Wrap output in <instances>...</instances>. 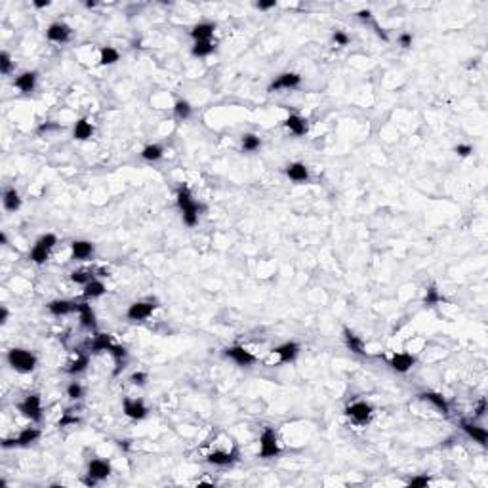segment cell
<instances>
[{
	"label": "cell",
	"mask_w": 488,
	"mask_h": 488,
	"mask_svg": "<svg viewBox=\"0 0 488 488\" xmlns=\"http://www.w3.org/2000/svg\"><path fill=\"white\" fill-rule=\"evenodd\" d=\"M178 206H180L181 216H183V223L189 225V227H195L198 223V214L204 210V206L198 204L197 200L191 197L189 189L185 185H181L178 189Z\"/></svg>",
	"instance_id": "obj_1"
},
{
	"label": "cell",
	"mask_w": 488,
	"mask_h": 488,
	"mask_svg": "<svg viewBox=\"0 0 488 488\" xmlns=\"http://www.w3.org/2000/svg\"><path fill=\"white\" fill-rule=\"evenodd\" d=\"M8 362L14 370L27 374V372L34 370V366H37V357H34L31 351H27V349H19V347H16V349H10L8 351Z\"/></svg>",
	"instance_id": "obj_2"
},
{
	"label": "cell",
	"mask_w": 488,
	"mask_h": 488,
	"mask_svg": "<svg viewBox=\"0 0 488 488\" xmlns=\"http://www.w3.org/2000/svg\"><path fill=\"white\" fill-rule=\"evenodd\" d=\"M281 454L276 433L271 427H265V431L260 437V456L261 458H276Z\"/></svg>",
	"instance_id": "obj_3"
},
{
	"label": "cell",
	"mask_w": 488,
	"mask_h": 488,
	"mask_svg": "<svg viewBox=\"0 0 488 488\" xmlns=\"http://www.w3.org/2000/svg\"><path fill=\"white\" fill-rule=\"evenodd\" d=\"M17 408H19V412H21L25 417H29L31 422H40V420H42V404H40L39 395H29L23 402L17 404Z\"/></svg>",
	"instance_id": "obj_4"
},
{
	"label": "cell",
	"mask_w": 488,
	"mask_h": 488,
	"mask_svg": "<svg viewBox=\"0 0 488 488\" xmlns=\"http://www.w3.org/2000/svg\"><path fill=\"white\" fill-rule=\"evenodd\" d=\"M40 439V431L37 427H27L21 433L14 437V439H4L2 446L4 448H12V446H29L32 442H37Z\"/></svg>",
	"instance_id": "obj_5"
},
{
	"label": "cell",
	"mask_w": 488,
	"mask_h": 488,
	"mask_svg": "<svg viewBox=\"0 0 488 488\" xmlns=\"http://www.w3.org/2000/svg\"><path fill=\"white\" fill-rule=\"evenodd\" d=\"M301 84V77L296 73H284L278 75L271 84H269V92H276V90H290V88H298Z\"/></svg>",
	"instance_id": "obj_6"
},
{
	"label": "cell",
	"mask_w": 488,
	"mask_h": 488,
	"mask_svg": "<svg viewBox=\"0 0 488 488\" xmlns=\"http://www.w3.org/2000/svg\"><path fill=\"white\" fill-rule=\"evenodd\" d=\"M225 357H229L231 361H235L238 366H250L256 362V357H254L248 349H244L240 345H233L225 349Z\"/></svg>",
	"instance_id": "obj_7"
},
{
	"label": "cell",
	"mask_w": 488,
	"mask_h": 488,
	"mask_svg": "<svg viewBox=\"0 0 488 488\" xmlns=\"http://www.w3.org/2000/svg\"><path fill=\"white\" fill-rule=\"evenodd\" d=\"M345 414L349 417H353L357 424H366L372 416V406L368 402H355V404L347 406Z\"/></svg>",
	"instance_id": "obj_8"
},
{
	"label": "cell",
	"mask_w": 488,
	"mask_h": 488,
	"mask_svg": "<svg viewBox=\"0 0 488 488\" xmlns=\"http://www.w3.org/2000/svg\"><path fill=\"white\" fill-rule=\"evenodd\" d=\"M153 309H155V305L151 301H135L128 307L126 315L130 321H145L153 315Z\"/></svg>",
	"instance_id": "obj_9"
},
{
	"label": "cell",
	"mask_w": 488,
	"mask_h": 488,
	"mask_svg": "<svg viewBox=\"0 0 488 488\" xmlns=\"http://www.w3.org/2000/svg\"><path fill=\"white\" fill-rule=\"evenodd\" d=\"M48 311H50L52 315H55V317L69 315V313L79 311V303L69 301V299H54V301H50V303H48Z\"/></svg>",
	"instance_id": "obj_10"
},
{
	"label": "cell",
	"mask_w": 488,
	"mask_h": 488,
	"mask_svg": "<svg viewBox=\"0 0 488 488\" xmlns=\"http://www.w3.org/2000/svg\"><path fill=\"white\" fill-rule=\"evenodd\" d=\"M71 27L65 23H52L50 27H48L46 31V37L48 40H52V42H67V40L71 39Z\"/></svg>",
	"instance_id": "obj_11"
},
{
	"label": "cell",
	"mask_w": 488,
	"mask_h": 488,
	"mask_svg": "<svg viewBox=\"0 0 488 488\" xmlns=\"http://www.w3.org/2000/svg\"><path fill=\"white\" fill-rule=\"evenodd\" d=\"M124 414L132 420H143L149 414L147 406L143 404V401H132V399H124Z\"/></svg>",
	"instance_id": "obj_12"
},
{
	"label": "cell",
	"mask_w": 488,
	"mask_h": 488,
	"mask_svg": "<svg viewBox=\"0 0 488 488\" xmlns=\"http://www.w3.org/2000/svg\"><path fill=\"white\" fill-rule=\"evenodd\" d=\"M88 475L95 480H103L111 475V465L103 460H92L88 464Z\"/></svg>",
	"instance_id": "obj_13"
},
{
	"label": "cell",
	"mask_w": 488,
	"mask_h": 488,
	"mask_svg": "<svg viewBox=\"0 0 488 488\" xmlns=\"http://www.w3.org/2000/svg\"><path fill=\"white\" fill-rule=\"evenodd\" d=\"M414 362H416V359H414L412 355L399 353V355H393V359L389 361V366H391L395 372H401V374H404V372H408L410 368L414 366Z\"/></svg>",
	"instance_id": "obj_14"
},
{
	"label": "cell",
	"mask_w": 488,
	"mask_h": 488,
	"mask_svg": "<svg viewBox=\"0 0 488 488\" xmlns=\"http://www.w3.org/2000/svg\"><path fill=\"white\" fill-rule=\"evenodd\" d=\"M34 84H37V73L34 71L21 73V75L14 80V86L19 88L23 94H31L32 90H34Z\"/></svg>",
	"instance_id": "obj_15"
},
{
	"label": "cell",
	"mask_w": 488,
	"mask_h": 488,
	"mask_svg": "<svg viewBox=\"0 0 488 488\" xmlns=\"http://www.w3.org/2000/svg\"><path fill=\"white\" fill-rule=\"evenodd\" d=\"M73 260H88L94 254V244L88 240H75L71 244Z\"/></svg>",
	"instance_id": "obj_16"
},
{
	"label": "cell",
	"mask_w": 488,
	"mask_h": 488,
	"mask_svg": "<svg viewBox=\"0 0 488 488\" xmlns=\"http://www.w3.org/2000/svg\"><path fill=\"white\" fill-rule=\"evenodd\" d=\"M462 429H464L465 433L471 437L473 441H477L479 444H482V446H486V441H488V433L484 427H480V425H475V424H467V422H464L462 424Z\"/></svg>",
	"instance_id": "obj_17"
},
{
	"label": "cell",
	"mask_w": 488,
	"mask_h": 488,
	"mask_svg": "<svg viewBox=\"0 0 488 488\" xmlns=\"http://www.w3.org/2000/svg\"><path fill=\"white\" fill-rule=\"evenodd\" d=\"M284 126L290 130L292 134L296 135H305L307 134V120L301 118L299 115H290V117L284 120Z\"/></svg>",
	"instance_id": "obj_18"
},
{
	"label": "cell",
	"mask_w": 488,
	"mask_h": 488,
	"mask_svg": "<svg viewBox=\"0 0 488 488\" xmlns=\"http://www.w3.org/2000/svg\"><path fill=\"white\" fill-rule=\"evenodd\" d=\"M214 31H216V25L214 23H198L193 27L191 31V37L195 39V42H206L214 37Z\"/></svg>",
	"instance_id": "obj_19"
},
{
	"label": "cell",
	"mask_w": 488,
	"mask_h": 488,
	"mask_svg": "<svg viewBox=\"0 0 488 488\" xmlns=\"http://www.w3.org/2000/svg\"><path fill=\"white\" fill-rule=\"evenodd\" d=\"M236 460V450H233V452H221V450H216V452H212V454H208L206 456V462L212 465H229L233 464Z\"/></svg>",
	"instance_id": "obj_20"
},
{
	"label": "cell",
	"mask_w": 488,
	"mask_h": 488,
	"mask_svg": "<svg viewBox=\"0 0 488 488\" xmlns=\"http://www.w3.org/2000/svg\"><path fill=\"white\" fill-rule=\"evenodd\" d=\"M420 399H422V401H429L435 408L441 412V414H448V410H450L448 402H446V399H444L442 395L433 393V391H425V393H420Z\"/></svg>",
	"instance_id": "obj_21"
},
{
	"label": "cell",
	"mask_w": 488,
	"mask_h": 488,
	"mask_svg": "<svg viewBox=\"0 0 488 488\" xmlns=\"http://www.w3.org/2000/svg\"><path fill=\"white\" fill-rule=\"evenodd\" d=\"M275 353L281 357V361H283V362H292L294 359H296V357H298L299 345H298V343H294V341H286V343H283V345L276 347Z\"/></svg>",
	"instance_id": "obj_22"
},
{
	"label": "cell",
	"mask_w": 488,
	"mask_h": 488,
	"mask_svg": "<svg viewBox=\"0 0 488 488\" xmlns=\"http://www.w3.org/2000/svg\"><path fill=\"white\" fill-rule=\"evenodd\" d=\"M343 338H345L347 349H351V351L357 355H366V351H364V341H362L355 332H351L349 328H343Z\"/></svg>",
	"instance_id": "obj_23"
},
{
	"label": "cell",
	"mask_w": 488,
	"mask_h": 488,
	"mask_svg": "<svg viewBox=\"0 0 488 488\" xmlns=\"http://www.w3.org/2000/svg\"><path fill=\"white\" fill-rule=\"evenodd\" d=\"M286 176L290 178L292 181H298V183H301V181H307L309 180V170L305 164H301V162H294V164L286 166Z\"/></svg>",
	"instance_id": "obj_24"
},
{
	"label": "cell",
	"mask_w": 488,
	"mask_h": 488,
	"mask_svg": "<svg viewBox=\"0 0 488 488\" xmlns=\"http://www.w3.org/2000/svg\"><path fill=\"white\" fill-rule=\"evenodd\" d=\"M2 202H4V208H6L8 212H16V210H19V206H21L19 193H17L14 187H8V189L4 191V195H2Z\"/></svg>",
	"instance_id": "obj_25"
},
{
	"label": "cell",
	"mask_w": 488,
	"mask_h": 488,
	"mask_svg": "<svg viewBox=\"0 0 488 488\" xmlns=\"http://www.w3.org/2000/svg\"><path fill=\"white\" fill-rule=\"evenodd\" d=\"M92 134H94V126L88 122L86 118H80V120H77V124H75V130H73V135H75V140H80V142H84V140H90L92 137Z\"/></svg>",
	"instance_id": "obj_26"
},
{
	"label": "cell",
	"mask_w": 488,
	"mask_h": 488,
	"mask_svg": "<svg viewBox=\"0 0 488 488\" xmlns=\"http://www.w3.org/2000/svg\"><path fill=\"white\" fill-rule=\"evenodd\" d=\"M77 313L80 315V324L84 328H95V313L88 303H79V311Z\"/></svg>",
	"instance_id": "obj_27"
},
{
	"label": "cell",
	"mask_w": 488,
	"mask_h": 488,
	"mask_svg": "<svg viewBox=\"0 0 488 488\" xmlns=\"http://www.w3.org/2000/svg\"><path fill=\"white\" fill-rule=\"evenodd\" d=\"M105 290H107V288H105V284H103L101 281H95V278H94V281H90V283L84 286V298H86V299L99 298V296H103V294H105Z\"/></svg>",
	"instance_id": "obj_28"
},
{
	"label": "cell",
	"mask_w": 488,
	"mask_h": 488,
	"mask_svg": "<svg viewBox=\"0 0 488 488\" xmlns=\"http://www.w3.org/2000/svg\"><path fill=\"white\" fill-rule=\"evenodd\" d=\"M113 345V339L109 334H95L94 341H92V353H99V351H109Z\"/></svg>",
	"instance_id": "obj_29"
},
{
	"label": "cell",
	"mask_w": 488,
	"mask_h": 488,
	"mask_svg": "<svg viewBox=\"0 0 488 488\" xmlns=\"http://www.w3.org/2000/svg\"><path fill=\"white\" fill-rule=\"evenodd\" d=\"M118 59H120V54H118L115 48H111V46L101 48V52H99V63L101 65H113V63H117Z\"/></svg>",
	"instance_id": "obj_30"
},
{
	"label": "cell",
	"mask_w": 488,
	"mask_h": 488,
	"mask_svg": "<svg viewBox=\"0 0 488 488\" xmlns=\"http://www.w3.org/2000/svg\"><path fill=\"white\" fill-rule=\"evenodd\" d=\"M48 258H50V248H46V246H42V244H34V248L31 250V260L34 261V263H39V265H42V263H46Z\"/></svg>",
	"instance_id": "obj_31"
},
{
	"label": "cell",
	"mask_w": 488,
	"mask_h": 488,
	"mask_svg": "<svg viewBox=\"0 0 488 488\" xmlns=\"http://www.w3.org/2000/svg\"><path fill=\"white\" fill-rule=\"evenodd\" d=\"M162 155H164V149H162L160 145H157V143L147 145V147L142 151V157L145 158V160H149V162H153V160H160Z\"/></svg>",
	"instance_id": "obj_32"
},
{
	"label": "cell",
	"mask_w": 488,
	"mask_h": 488,
	"mask_svg": "<svg viewBox=\"0 0 488 488\" xmlns=\"http://www.w3.org/2000/svg\"><path fill=\"white\" fill-rule=\"evenodd\" d=\"M214 50H216V46H214L210 40H206V42H195V46H193V55L195 57H206V55L214 54Z\"/></svg>",
	"instance_id": "obj_33"
},
{
	"label": "cell",
	"mask_w": 488,
	"mask_h": 488,
	"mask_svg": "<svg viewBox=\"0 0 488 488\" xmlns=\"http://www.w3.org/2000/svg\"><path fill=\"white\" fill-rule=\"evenodd\" d=\"M71 281L77 284H84L86 286L90 281H94V271H88V269H77L71 273Z\"/></svg>",
	"instance_id": "obj_34"
},
{
	"label": "cell",
	"mask_w": 488,
	"mask_h": 488,
	"mask_svg": "<svg viewBox=\"0 0 488 488\" xmlns=\"http://www.w3.org/2000/svg\"><path fill=\"white\" fill-rule=\"evenodd\" d=\"M261 147V142L258 135L254 134H244L242 135V149L248 151V153H252V151H258Z\"/></svg>",
	"instance_id": "obj_35"
},
{
	"label": "cell",
	"mask_w": 488,
	"mask_h": 488,
	"mask_svg": "<svg viewBox=\"0 0 488 488\" xmlns=\"http://www.w3.org/2000/svg\"><path fill=\"white\" fill-rule=\"evenodd\" d=\"M173 113H176V117L178 118H189L191 117V105L189 101H185V99H178L176 101V105H173Z\"/></svg>",
	"instance_id": "obj_36"
},
{
	"label": "cell",
	"mask_w": 488,
	"mask_h": 488,
	"mask_svg": "<svg viewBox=\"0 0 488 488\" xmlns=\"http://www.w3.org/2000/svg\"><path fill=\"white\" fill-rule=\"evenodd\" d=\"M109 353L113 355V359L117 361L118 368H117V370H115V374H118V372H120V364H122V361L126 359V355H128L126 347H122V345H111Z\"/></svg>",
	"instance_id": "obj_37"
},
{
	"label": "cell",
	"mask_w": 488,
	"mask_h": 488,
	"mask_svg": "<svg viewBox=\"0 0 488 488\" xmlns=\"http://www.w3.org/2000/svg\"><path fill=\"white\" fill-rule=\"evenodd\" d=\"M88 366V357L86 355H80V357H77V361H73L71 364H69V368H67V372L69 374H79V372H84Z\"/></svg>",
	"instance_id": "obj_38"
},
{
	"label": "cell",
	"mask_w": 488,
	"mask_h": 488,
	"mask_svg": "<svg viewBox=\"0 0 488 488\" xmlns=\"http://www.w3.org/2000/svg\"><path fill=\"white\" fill-rule=\"evenodd\" d=\"M12 67H14V63H12L10 54L8 52H2V54H0V73H2V75H10V73H12Z\"/></svg>",
	"instance_id": "obj_39"
},
{
	"label": "cell",
	"mask_w": 488,
	"mask_h": 488,
	"mask_svg": "<svg viewBox=\"0 0 488 488\" xmlns=\"http://www.w3.org/2000/svg\"><path fill=\"white\" fill-rule=\"evenodd\" d=\"M67 395H69V399H73V401H79V399L84 397V387L80 386V384H71V386L67 387Z\"/></svg>",
	"instance_id": "obj_40"
},
{
	"label": "cell",
	"mask_w": 488,
	"mask_h": 488,
	"mask_svg": "<svg viewBox=\"0 0 488 488\" xmlns=\"http://www.w3.org/2000/svg\"><path fill=\"white\" fill-rule=\"evenodd\" d=\"M441 299H442V296L437 292L435 286H431V288L427 290V294H425V305H435V303H439Z\"/></svg>",
	"instance_id": "obj_41"
},
{
	"label": "cell",
	"mask_w": 488,
	"mask_h": 488,
	"mask_svg": "<svg viewBox=\"0 0 488 488\" xmlns=\"http://www.w3.org/2000/svg\"><path fill=\"white\" fill-rule=\"evenodd\" d=\"M37 242L42 244V246H46V248H50V250H52L55 244H57V236H55L54 233H46V235L40 236Z\"/></svg>",
	"instance_id": "obj_42"
},
{
	"label": "cell",
	"mask_w": 488,
	"mask_h": 488,
	"mask_svg": "<svg viewBox=\"0 0 488 488\" xmlns=\"http://www.w3.org/2000/svg\"><path fill=\"white\" fill-rule=\"evenodd\" d=\"M79 422H80L79 417H77V416H71V414L67 412V414H65V416L61 417L59 422H57V425H59V427H67V425H75V424H79Z\"/></svg>",
	"instance_id": "obj_43"
},
{
	"label": "cell",
	"mask_w": 488,
	"mask_h": 488,
	"mask_svg": "<svg viewBox=\"0 0 488 488\" xmlns=\"http://www.w3.org/2000/svg\"><path fill=\"white\" fill-rule=\"evenodd\" d=\"M408 484H410V486H414V488H424V486H427V484H429V479H427L425 475H420V477L410 479Z\"/></svg>",
	"instance_id": "obj_44"
},
{
	"label": "cell",
	"mask_w": 488,
	"mask_h": 488,
	"mask_svg": "<svg viewBox=\"0 0 488 488\" xmlns=\"http://www.w3.org/2000/svg\"><path fill=\"white\" fill-rule=\"evenodd\" d=\"M130 379H132L134 386H145V384H147V374H145V372H134Z\"/></svg>",
	"instance_id": "obj_45"
},
{
	"label": "cell",
	"mask_w": 488,
	"mask_h": 488,
	"mask_svg": "<svg viewBox=\"0 0 488 488\" xmlns=\"http://www.w3.org/2000/svg\"><path fill=\"white\" fill-rule=\"evenodd\" d=\"M332 39H334V42H336V44H339V46H345V44H349V37H347L343 31H336Z\"/></svg>",
	"instance_id": "obj_46"
},
{
	"label": "cell",
	"mask_w": 488,
	"mask_h": 488,
	"mask_svg": "<svg viewBox=\"0 0 488 488\" xmlns=\"http://www.w3.org/2000/svg\"><path fill=\"white\" fill-rule=\"evenodd\" d=\"M460 155V157H469L473 153V147L471 145H456V149H454Z\"/></svg>",
	"instance_id": "obj_47"
},
{
	"label": "cell",
	"mask_w": 488,
	"mask_h": 488,
	"mask_svg": "<svg viewBox=\"0 0 488 488\" xmlns=\"http://www.w3.org/2000/svg\"><path fill=\"white\" fill-rule=\"evenodd\" d=\"M412 40H414V39H412V34H410V32H402L401 37H399V42H401L402 48H410V46H412Z\"/></svg>",
	"instance_id": "obj_48"
},
{
	"label": "cell",
	"mask_w": 488,
	"mask_h": 488,
	"mask_svg": "<svg viewBox=\"0 0 488 488\" xmlns=\"http://www.w3.org/2000/svg\"><path fill=\"white\" fill-rule=\"evenodd\" d=\"M275 6H276L275 0H263V2H256V8H258V10H271V8H275Z\"/></svg>",
	"instance_id": "obj_49"
},
{
	"label": "cell",
	"mask_w": 488,
	"mask_h": 488,
	"mask_svg": "<svg viewBox=\"0 0 488 488\" xmlns=\"http://www.w3.org/2000/svg\"><path fill=\"white\" fill-rule=\"evenodd\" d=\"M484 412H486V401L482 399V401L479 402V406H477V410H475V416L480 417V416H482V414H484Z\"/></svg>",
	"instance_id": "obj_50"
},
{
	"label": "cell",
	"mask_w": 488,
	"mask_h": 488,
	"mask_svg": "<svg viewBox=\"0 0 488 488\" xmlns=\"http://www.w3.org/2000/svg\"><path fill=\"white\" fill-rule=\"evenodd\" d=\"M357 16H359V19H362V21H368V19H372V12L370 10H361Z\"/></svg>",
	"instance_id": "obj_51"
},
{
	"label": "cell",
	"mask_w": 488,
	"mask_h": 488,
	"mask_svg": "<svg viewBox=\"0 0 488 488\" xmlns=\"http://www.w3.org/2000/svg\"><path fill=\"white\" fill-rule=\"evenodd\" d=\"M0 323H2V324L8 323V309L4 307V305L0 307Z\"/></svg>",
	"instance_id": "obj_52"
},
{
	"label": "cell",
	"mask_w": 488,
	"mask_h": 488,
	"mask_svg": "<svg viewBox=\"0 0 488 488\" xmlns=\"http://www.w3.org/2000/svg\"><path fill=\"white\" fill-rule=\"evenodd\" d=\"M52 128H57V124H42V126H39V134H42V132H48V130H52Z\"/></svg>",
	"instance_id": "obj_53"
},
{
	"label": "cell",
	"mask_w": 488,
	"mask_h": 488,
	"mask_svg": "<svg viewBox=\"0 0 488 488\" xmlns=\"http://www.w3.org/2000/svg\"><path fill=\"white\" fill-rule=\"evenodd\" d=\"M374 29H376V32H378V37H379V39H381V40H387V39H389V37H387V32H384V29H379L378 25H374Z\"/></svg>",
	"instance_id": "obj_54"
},
{
	"label": "cell",
	"mask_w": 488,
	"mask_h": 488,
	"mask_svg": "<svg viewBox=\"0 0 488 488\" xmlns=\"http://www.w3.org/2000/svg\"><path fill=\"white\" fill-rule=\"evenodd\" d=\"M50 6V0H39L34 2V8H48Z\"/></svg>",
	"instance_id": "obj_55"
},
{
	"label": "cell",
	"mask_w": 488,
	"mask_h": 488,
	"mask_svg": "<svg viewBox=\"0 0 488 488\" xmlns=\"http://www.w3.org/2000/svg\"><path fill=\"white\" fill-rule=\"evenodd\" d=\"M0 242L8 244V236H6V233H0Z\"/></svg>",
	"instance_id": "obj_56"
},
{
	"label": "cell",
	"mask_w": 488,
	"mask_h": 488,
	"mask_svg": "<svg viewBox=\"0 0 488 488\" xmlns=\"http://www.w3.org/2000/svg\"><path fill=\"white\" fill-rule=\"evenodd\" d=\"M97 2H86V8H94Z\"/></svg>",
	"instance_id": "obj_57"
}]
</instances>
